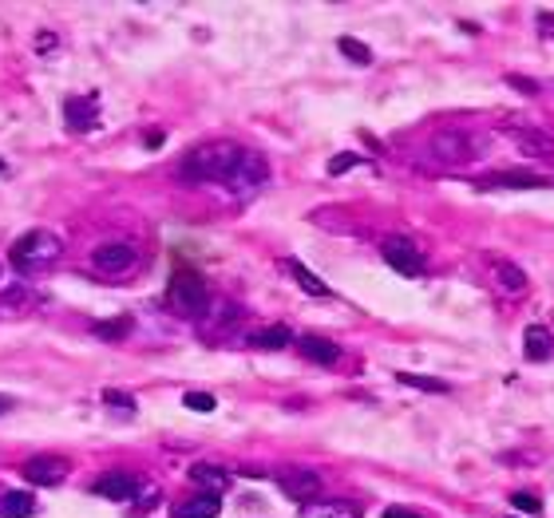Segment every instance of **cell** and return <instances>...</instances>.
I'll return each instance as SVG.
<instances>
[{
    "instance_id": "6da1fadb",
    "label": "cell",
    "mask_w": 554,
    "mask_h": 518,
    "mask_svg": "<svg viewBox=\"0 0 554 518\" xmlns=\"http://www.w3.org/2000/svg\"><path fill=\"white\" fill-rule=\"evenodd\" d=\"M238 159H242V146L238 143H198L179 163V174L187 182H230Z\"/></svg>"
},
{
    "instance_id": "7a4b0ae2",
    "label": "cell",
    "mask_w": 554,
    "mask_h": 518,
    "mask_svg": "<svg viewBox=\"0 0 554 518\" xmlns=\"http://www.w3.org/2000/svg\"><path fill=\"white\" fill-rule=\"evenodd\" d=\"M60 254H63V242L52 230H28V234H21L13 242V249H8V262L21 273H40V270H52V265L60 262Z\"/></svg>"
},
{
    "instance_id": "3957f363",
    "label": "cell",
    "mask_w": 554,
    "mask_h": 518,
    "mask_svg": "<svg viewBox=\"0 0 554 518\" xmlns=\"http://www.w3.org/2000/svg\"><path fill=\"white\" fill-rule=\"evenodd\" d=\"M166 305H171L179 317H202V313L210 309V289L206 281H202L198 273L190 270H179L171 277V285H166Z\"/></svg>"
},
{
    "instance_id": "277c9868",
    "label": "cell",
    "mask_w": 554,
    "mask_h": 518,
    "mask_svg": "<svg viewBox=\"0 0 554 518\" xmlns=\"http://www.w3.org/2000/svg\"><path fill=\"white\" fill-rule=\"evenodd\" d=\"M479 151H483V146H479V138L467 135V131H440L428 143V155L440 166H464L471 159H479Z\"/></svg>"
},
{
    "instance_id": "5b68a950",
    "label": "cell",
    "mask_w": 554,
    "mask_h": 518,
    "mask_svg": "<svg viewBox=\"0 0 554 518\" xmlns=\"http://www.w3.org/2000/svg\"><path fill=\"white\" fill-rule=\"evenodd\" d=\"M277 487H281L293 503H317L321 491H325V483H321V475L313 467H285V471H277Z\"/></svg>"
},
{
    "instance_id": "8992f818",
    "label": "cell",
    "mask_w": 554,
    "mask_h": 518,
    "mask_svg": "<svg viewBox=\"0 0 554 518\" xmlns=\"http://www.w3.org/2000/svg\"><path fill=\"white\" fill-rule=\"evenodd\" d=\"M265 179H270V163H265L257 151H242V159H238L226 187L234 194H254L257 187H265Z\"/></svg>"
},
{
    "instance_id": "52a82bcc",
    "label": "cell",
    "mask_w": 554,
    "mask_h": 518,
    "mask_svg": "<svg viewBox=\"0 0 554 518\" xmlns=\"http://www.w3.org/2000/svg\"><path fill=\"white\" fill-rule=\"evenodd\" d=\"M21 475L28 479V483H36V487H55V483L68 479V459H60V455H32L21 467Z\"/></svg>"
},
{
    "instance_id": "ba28073f",
    "label": "cell",
    "mask_w": 554,
    "mask_h": 518,
    "mask_svg": "<svg viewBox=\"0 0 554 518\" xmlns=\"http://www.w3.org/2000/svg\"><path fill=\"white\" fill-rule=\"evenodd\" d=\"M138 491H143V487H138V479L127 475V471H107V475H99L96 483H91V495L111 498V503H131Z\"/></svg>"
},
{
    "instance_id": "9c48e42d",
    "label": "cell",
    "mask_w": 554,
    "mask_h": 518,
    "mask_svg": "<svg viewBox=\"0 0 554 518\" xmlns=\"http://www.w3.org/2000/svg\"><path fill=\"white\" fill-rule=\"evenodd\" d=\"M91 265H96L99 273H127L135 265V246L131 242H104V246H96Z\"/></svg>"
},
{
    "instance_id": "30bf717a",
    "label": "cell",
    "mask_w": 554,
    "mask_h": 518,
    "mask_svg": "<svg viewBox=\"0 0 554 518\" xmlns=\"http://www.w3.org/2000/svg\"><path fill=\"white\" fill-rule=\"evenodd\" d=\"M384 262L392 265L396 273L404 277H420V254H416V246L408 242V238H388V242L381 246Z\"/></svg>"
},
{
    "instance_id": "8fae6325",
    "label": "cell",
    "mask_w": 554,
    "mask_h": 518,
    "mask_svg": "<svg viewBox=\"0 0 554 518\" xmlns=\"http://www.w3.org/2000/svg\"><path fill=\"white\" fill-rule=\"evenodd\" d=\"M298 348L305 360H313V364H337L340 360V348L332 345L329 337H317V332H305V337H298Z\"/></svg>"
},
{
    "instance_id": "7c38bea8",
    "label": "cell",
    "mask_w": 554,
    "mask_h": 518,
    "mask_svg": "<svg viewBox=\"0 0 554 518\" xmlns=\"http://www.w3.org/2000/svg\"><path fill=\"white\" fill-rule=\"evenodd\" d=\"M190 483L202 487V495H222L230 487V471L218 464H194L190 467Z\"/></svg>"
},
{
    "instance_id": "4fadbf2b",
    "label": "cell",
    "mask_w": 554,
    "mask_h": 518,
    "mask_svg": "<svg viewBox=\"0 0 554 518\" xmlns=\"http://www.w3.org/2000/svg\"><path fill=\"white\" fill-rule=\"evenodd\" d=\"M63 115H68L71 131H88V127H96V99L91 96H71L68 104H63Z\"/></svg>"
},
{
    "instance_id": "5bb4252c",
    "label": "cell",
    "mask_w": 554,
    "mask_h": 518,
    "mask_svg": "<svg viewBox=\"0 0 554 518\" xmlns=\"http://www.w3.org/2000/svg\"><path fill=\"white\" fill-rule=\"evenodd\" d=\"M483 187H491V190H542L547 179H539V174H487Z\"/></svg>"
},
{
    "instance_id": "9a60e30c",
    "label": "cell",
    "mask_w": 554,
    "mask_h": 518,
    "mask_svg": "<svg viewBox=\"0 0 554 518\" xmlns=\"http://www.w3.org/2000/svg\"><path fill=\"white\" fill-rule=\"evenodd\" d=\"M249 345L262 348V353H277V348H290L293 345V332L285 329V325H270V329L254 332V337H249Z\"/></svg>"
},
{
    "instance_id": "2e32d148",
    "label": "cell",
    "mask_w": 554,
    "mask_h": 518,
    "mask_svg": "<svg viewBox=\"0 0 554 518\" xmlns=\"http://www.w3.org/2000/svg\"><path fill=\"white\" fill-rule=\"evenodd\" d=\"M523 348H526V360H547L554 353V340L542 325H531L523 332Z\"/></svg>"
},
{
    "instance_id": "e0dca14e",
    "label": "cell",
    "mask_w": 554,
    "mask_h": 518,
    "mask_svg": "<svg viewBox=\"0 0 554 518\" xmlns=\"http://www.w3.org/2000/svg\"><path fill=\"white\" fill-rule=\"evenodd\" d=\"M218 506H222L218 495H194L174 511V518H218Z\"/></svg>"
},
{
    "instance_id": "ac0fdd59",
    "label": "cell",
    "mask_w": 554,
    "mask_h": 518,
    "mask_svg": "<svg viewBox=\"0 0 554 518\" xmlns=\"http://www.w3.org/2000/svg\"><path fill=\"white\" fill-rule=\"evenodd\" d=\"M495 281H499V289H507V293L526 289V273L515 262H495Z\"/></svg>"
},
{
    "instance_id": "d6986e66",
    "label": "cell",
    "mask_w": 554,
    "mask_h": 518,
    "mask_svg": "<svg viewBox=\"0 0 554 518\" xmlns=\"http://www.w3.org/2000/svg\"><path fill=\"white\" fill-rule=\"evenodd\" d=\"M285 270H290V273H293V281H298V285H301V289H305V293H313V297H329V285H325V281H321V277H317V273H309V270H305V265H301V262H285Z\"/></svg>"
},
{
    "instance_id": "ffe728a7",
    "label": "cell",
    "mask_w": 554,
    "mask_h": 518,
    "mask_svg": "<svg viewBox=\"0 0 554 518\" xmlns=\"http://www.w3.org/2000/svg\"><path fill=\"white\" fill-rule=\"evenodd\" d=\"M32 511H36L32 495H24V491H4V495H0V514H4V518H24Z\"/></svg>"
},
{
    "instance_id": "44dd1931",
    "label": "cell",
    "mask_w": 554,
    "mask_h": 518,
    "mask_svg": "<svg viewBox=\"0 0 554 518\" xmlns=\"http://www.w3.org/2000/svg\"><path fill=\"white\" fill-rule=\"evenodd\" d=\"M301 518H360V511L353 503H313L305 506Z\"/></svg>"
},
{
    "instance_id": "7402d4cb",
    "label": "cell",
    "mask_w": 554,
    "mask_h": 518,
    "mask_svg": "<svg viewBox=\"0 0 554 518\" xmlns=\"http://www.w3.org/2000/svg\"><path fill=\"white\" fill-rule=\"evenodd\" d=\"M507 135H511V138H519V143H523V151H531V155H547L550 146H554L547 135H539V131H523V127H507Z\"/></svg>"
},
{
    "instance_id": "603a6c76",
    "label": "cell",
    "mask_w": 554,
    "mask_h": 518,
    "mask_svg": "<svg viewBox=\"0 0 554 518\" xmlns=\"http://www.w3.org/2000/svg\"><path fill=\"white\" fill-rule=\"evenodd\" d=\"M131 332V317H115V321H96L91 325V337H104V340H119Z\"/></svg>"
},
{
    "instance_id": "cb8c5ba5",
    "label": "cell",
    "mask_w": 554,
    "mask_h": 518,
    "mask_svg": "<svg viewBox=\"0 0 554 518\" xmlns=\"http://www.w3.org/2000/svg\"><path fill=\"white\" fill-rule=\"evenodd\" d=\"M400 384H408V388H420V392H432V396H443L448 392V384L443 380H432V376H416V372H400L396 376Z\"/></svg>"
},
{
    "instance_id": "d4e9b609",
    "label": "cell",
    "mask_w": 554,
    "mask_h": 518,
    "mask_svg": "<svg viewBox=\"0 0 554 518\" xmlns=\"http://www.w3.org/2000/svg\"><path fill=\"white\" fill-rule=\"evenodd\" d=\"M337 48L345 52L353 63H373V52H368L360 40H353V36H340V40H337Z\"/></svg>"
},
{
    "instance_id": "484cf974",
    "label": "cell",
    "mask_w": 554,
    "mask_h": 518,
    "mask_svg": "<svg viewBox=\"0 0 554 518\" xmlns=\"http://www.w3.org/2000/svg\"><path fill=\"white\" fill-rule=\"evenodd\" d=\"M511 506H515V511H526V514H539V495H534V491H515L511 495Z\"/></svg>"
},
{
    "instance_id": "4316f807",
    "label": "cell",
    "mask_w": 554,
    "mask_h": 518,
    "mask_svg": "<svg viewBox=\"0 0 554 518\" xmlns=\"http://www.w3.org/2000/svg\"><path fill=\"white\" fill-rule=\"evenodd\" d=\"M182 404H187L190 412H214V396L210 392H187L182 396Z\"/></svg>"
},
{
    "instance_id": "83f0119b",
    "label": "cell",
    "mask_w": 554,
    "mask_h": 518,
    "mask_svg": "<svg viewBox=\"0 0 554 518\" xmlns=\"http://www.w3.org/2000/svg\"><path fill=\"white\" fill-rule=\"evenodd\" d=\"M353 166H360V155H337V159H329V174H345Z\"/></svg>"
},
{
    "instance_id": "f1b7e54d",
    "label": "cell",
    "mask_w": 554,
    "mask_h": 518,
    "mask_svg": "<svg viewBox=\"0 0 554 518\" xmlns=\"http://www.w3.org/2000/svg\"><path fill=\"white\" fill-rule=\"evenodd\" d=\"M104 400L111 404V408H123V412H135V400L127 392H115V388H107L104 392Z\"/></svg>"
},
{
    "instance_id": "f546056e",
    "label": "cell",
    "mask_w": 554,
    "mask_h": 518,
    "mask_svg": "<svg viewBox=\"0 0 554 518\" xmlns=\"http://www.w3.org/2000/svg\"><path fill=\"white\" fill-rule=\"evenodd\" d=\"M143 498H135L138 511H147V506H159V487H147V491H138Z\"/></svg>"
},
{
    "instance_id": "4dcf8cb0",
    "label": "cell",
    "mask_w": 554,
    "mask_h": 518,
    "mask_svg": "<svg viewBox=\"0 0 554 518\" xmlns=\"http://www.w3.org/2000/svg\"><path fill=\"white\" fill-rule=\"evenodd\" d=\"M381 518H420V514H416V511H404V506H388Z\"/></svg>"
},
{
    "instance_id": "1f68e13d",
    "label": "cell",
    "mask_w": 554,
    "mask_h": 518,
    "mask_svg": "<svg viewBox=\"0 0 554 518\" xmlns=\"http://www.w3.org/2000/svg\"><path fill=\"white\" fill-rule=\"evenodd\" d=\"M507 83H515V88H519V91H526V96H531V91H534V83L526 79V76H511V79H507Z\"/></svg>"
},
{
    "instance_id": "d6a6232c",
    "label": "cell",
    "mask_w": 554,
    "mask_h": 518,
    "mask_svg": "<svg viewBox=\"0 0 554 518\" xmlns=\"http://www.w3.org/2000/svg\"><path fill=\"white\" fill-rule=\"evenodd\" d=\"M539 32H542V36H547V32L554 36V13H550V16H547V13L539 16Z\"/></svg>"
},
{
    "instance_id": "836d02e7",
    "label": "cell",
    "mask_w": 554,
    "mask_h": 518,
    "mask_svg": "<svg viewBox=\"0 0 554 518\" xmlns=\"http://www.w3.org/2000/svg\"><path fill=\"white\" fill-rule=\"evenodd\" d=\"M13 408V400H8V396H0V412H8Z\"/></svg>"
},
{
    "instance_id": "e575fe53",
    "label": "cell",
    "mask_w": 554,
    "mask_h": 518,
    "mask_svg": "<svg viewBox=\"0 0 554 518\" xmlns=\"http://www.w3.org/2000/svg\"><path fill=\"white\" fill-rule=\"evenodd\" d=\"M0 171H4V163H0Z\"/></svg>"
}]
</instances>
